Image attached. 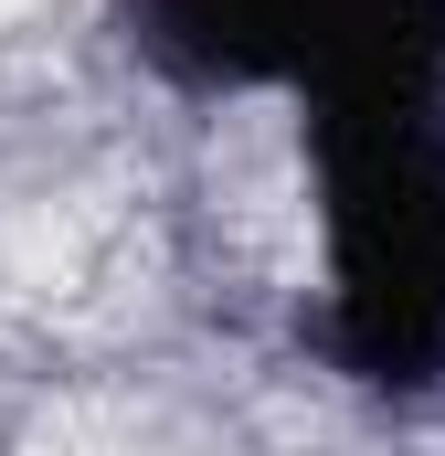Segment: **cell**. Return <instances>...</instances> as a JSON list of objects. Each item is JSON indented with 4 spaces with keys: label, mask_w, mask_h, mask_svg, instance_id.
Listing matches in <instances>:
<instances>
[{
    "label": "cell",
    "mask_w": 445,
    "mask_h": 456,
    "mask_svg": "<svg viewBox=\"0 0 445 456\" xmlns=\"http://www.w3.org/2000/svg\"><path fill=\"white\" fill-rule=\"evenodd\" d=\"M0 265H11V287H21L43 319L85 330V319H117V308L138 297L149 244H138V213H127V202H107V191H53V202H32V213L11 224Z\"/></svg>",
    "instance_id": "obj_1"
},
{
    "label": "cell",
    "mask_w": 445,
    "mask_h": 456,
    "mask_svg": "<svg viewBox=\"0 0 445 456\" xmlns=\"http://www.w3.org/2000/svg\"><path fill=\"white\" fill-rule=\"evenodd\" d=\"M32 11H43V0H0V32H11V21H32Z\"/></svg>",
    "instance_id": "obj_2"
}]
</instances>
